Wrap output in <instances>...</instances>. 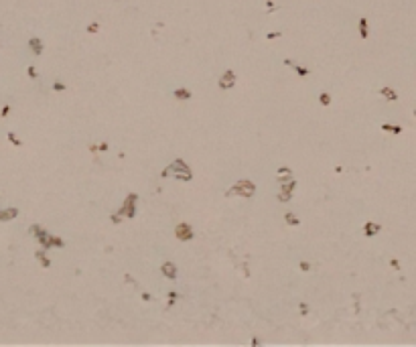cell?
Returning <instances> with one entry per match:
<instances>
[{
	"label": "cell",
	"mask_w": 416,
	"mask_h": 347,
	"mask_svg": "<svg viewBox=\"0 0 416 347\" xmlns=\"http://www.w3.org/2000/svg\"><path fill=\"white\" fill-rule=\"evenodd\" d=\"M166 171H169V175H171V171H175V177H177L179 181H191L193 179L191 169L187 166V162L183 160V158H175V162H171V165L166 166Z\"/></svg>",
	"instance_id": "1"
},
{
	"label": "cell",
	"mask_w": 416,
	"mask_h": 347,
	"mask_svg": "<svg viewBox=\"0 0 416 347\" xmlns=\"http://www.w3.org/2000/svg\"><path fill=\"white\" fill-rule=\"evenodd\" d=\"M254 193H256V185L252 181H248V179H244V181L235 183L225 195L227 197H229V195H242V197H248V199H250V197H254Z\"/></svg>",
	"instance_id": "2"
},
{
	"label": "cell",
	"mask_w": 416,
	"mask_h": 347,
	"mask_svg": "<svg viewBox=\"0 0 416 347\" xmlns=\"http://www.w3.org/2000/svg\"><path fill=\"white\" fill-rule=\"evenodd\" d=\"M136 201H138V195H136V193H130V195L124 199L122 207L118 209V215H122V217H134V215H136Z\"/></svg>",
	"instance_id": "3"
},
{
	"label": "cell",
	"mask_w": 416,
	"mask_h": 347,
	"mask_svg": "<svg viewBox=\"0 0 416 347\" xmlns=\"http://www.w3.org/2000/svg\"><path fill=\"white\" fill-rule=\"evenodd\" d=\"M31 234L35 235V239L43 246V250H49V248H51V239H49L51 235H49V231H47L45 228H41L39 223H35V225L31 228Z\"/></svg>",
	"instance_id": "4"
},
{
	"label": "cell",
	"mask_w": 416,
	"mask_h": 347,
	"mask_svg": "<svg viewBox=\"0 0 416 347\" xmlns=\"http://www.w3.org/2000/svg\"><path fill=\"white\" fill-rule=\"evenodd\" d=\"M175 238H177L179 242H191V239L195 238V234H193L191 225L183 221V223H179L177 228H175Z\"/></svg>",
	"instance_id": "5"
},
{
	"label": "cell",
	"mask_w": 416,
	"mask_h": 347,
	"mask_svg": "<svg viewBox=\"0 0 416 347\" xmlns=\"http://www.w3.org/2000/svg\"><path fill=\"white\" fill-rule=\"evenodd\" d=\"M294 187H297V181L294 179H290V181H286V183H282V187H280V193H278V201L280 203H286V201L292 197V191H294Z\"/></svg>",
	"instance_id": "6"
},
{
	"label": "cell",
	"mask_w": 416,
	"mask_h": 347,
	"mask_svg": "<svg viewBox=\"0 0 416 347\" xmlns=\"http://www.w3.org/2000/svg\"><path fill=\"white\" fill-rule=\"evenodd\" d=\"M235 85V71L234 69H225L224 75L219 77V87L221 89H231Z\"/></svg>",
	"instance_id": "7"
},
{
	"label": "cell",
	"mask_w": 416,
	"mask_h": 347,
	"mask_svg": "<svg viewBox=\"0 0 416 347\" xmlns=\"http://www.w3.org/2000/svg\"><path fill=\"white\" fill-rule=\"evenodd\" d=\"M161 272L165 274V278H169V280H175V278H177V266H175L173 262H162Z\"/></svg>",
	"instance_id": "8"
},
{
	"label": "cell",
	"mask_w": 416,
	"mask_h": 347,
	"mask_svg": "<svg viewBox=\"0 0 416 347\" xmlns=\"http://www.w3.org/2000/svg\"><path fill=\"white\" fill-rule=\"evenodd\" d=\"M14 217H18V209H16V207L0 209V223H6V221L14 219Z\"/></svg>",
	"instance_id": "9"
},
{
	"label": "cell",
	"mask_w": 416,
	"mask_h": 347,
	"mask_svg": "<svg viewBox=\"0 0 416 347\" xmlns=\"http://www.w3.org/2000/svg\"><path fill=\"white\" fill-rule=\"evenodd\" d=\"M380 229H382V225H380V223H374V221H367V223L363 225V235H366V238H374V235L378 234Z\"/></svg>",
	"instance_id": "10"
},
{
	"label": "cell",
	"mask_w": 416,
	"mask_h": 347,
	"mask_svg": "<svg viewBox=\"0 0 416 347\" xmlns=\"http://www.w3.org/2000/svg\"><path fill=\"white\" fill-rule=\"evenodd\" d=\"M29 47H31V51L37 55H43V43H41V39L39 37H33V39H29Z\"/></svg>",
	"instance_id": "11"
},
{
	"label": "cell",
	"mask_w": 416,
	"mask_h": 347,
	"mask_svg": "<svg viewBox=\"0 0 416 347\" xmlns=\"http://www.w3.org/2000/svg\"><path fill=\"white\" fill-rule=\"evenodd\" d=\"M173 96L177 97V100H191V89H185V87H179V89H175L173 92Z\"/></svg>",
	"instance_id": "12"
},
{
	"label": "cell",
	"mask_w": 416,
	"mask_h": 347,
	"mask_svg": "<svg viewBox=\"0 0 416 347\" xmlns=\"http://www.w3.org/2000/svg\"><path fill=\"white\" fill-rule=\"evenodd\" d=\"M35 256H37L39 262H41V266H43V268H49V266H51V260L47 258V250H39Z\"/></svg>",
	"instance_id": "13"
},
{
	"label": "cell",
	"mask_w": 416,
	"mask_h": 347,
	"mask_svg": "<svg viewBox=\"0 0 416 347\" xmlns=\"http://www.w3.org/2000/svg\"><path fill=\"white\" fill-rule=\"evenodd\" d=\"M284 221H286L288 225H294V228H297V225H301V219H298L292 211H286V213H284Z\"/></svg>",
	"instance_id": "14"
},
{
	"label": "cell",
	"mask_w": 416,
	"mask_h": 347,
	"mask_svg": "<svg viewBox=\"0 0 416 347\" xmlns=\"http://www.w3.org/2000/svg\"><path fill=\"white\" fill-rule=\"evenodd\" d=\"M359 35H361V39H367V37H370V33H367V18H366V16H361V18H359Z\"/></svg>",
	"instance_id": "15"
},
{
	"label": "cell",
	"mask_w": 416,
	"mask_h": 347,
	"mask_svg": "<svg viewBox=\"0 0 416 347\" xmlns=\"http://www.w3.org/2000/svg\"><path fill=\"white\" fill-rule=\"evenodd\" d=\"M380 93H382L384 97H388V100H398V93L394 92L392 87H382V89H380Z\"/></svg>",
	"instance_id": "16"
},
{
	"label": "cell",
	"mask_w": 416,
	"mask_h": 347,
	"mask_svg": "<svg viewBox=\"0 0 416 347\" xmlns=\"http://www.w3.org/2000/svg\"><path fill=\"white\" fill-rule=\"evenodd\" d=\"M382 130H384V132H394V134H400L402 128H400V126H392V124H382Z\"/></svg>",
	"instance_id": "17"
},
{
	"label": "cell",
	"mask_w": 416,
	"mask_h": 347,
	"mask_svg": "<svg viewBox=\"0 0 416 347\" xmlns=\"http://www.w3.org/2000/svg\"><path fill=\"white\" fill-rule=\"evenodd\" d=\"M49 239H51V248H63L65 246V242H63L61 238H57V235H51Z\"/></svg>",
	"instance_id": "18"
},
{
	"label": "cell",
	"mask_w": 416,
	"mask_h": 347,
	"mask_svg": "<svg viewBox=\"0 0 416 347\" xmlns=\"http://www.w3.org/2000/svg\"><path fill=\"white\" fill-rule=\"evenodd\" d=\"M319 102H321V106H331V96L327 92L319 93Z\"/></svg>",
	"instance_id": "19"
},
{
	"label": "cell",
	"mask_w": 416,
	"mask_h": 347,
	"mask_svg": "<svg viewBox=\"0 0 416 347\" xmlns=\"http://www.w3.org/2000/svg\"><path fill=\"white\" fill-rule=\"evenodd\" d=\"M292 67H294V71H297V75H301V77H307L308 73H311V71H308L307 67H303V65H297V63H294Z\"/></svg>",
	"instance_id": "20"
},
{
	"label": "cell",
	"mask_w": 416,
	"mask_h": 347,
	"mask_svg": "<svg viewBox=\"0 0 416 347\" xmlns=\"http://www.w3.org/2000/svg\"><path fill=\"white\" fill-rule=\"evenodd\" d=\"M6 138L10 140V142L14 144V146H23V142H20V140H18V136H16L14 132H8V134H6Z\"/></svg>",
	"instance_id": "21"
},
{
	"label": "cell",
	"mask_w": 416,
	"mask_h": 347,
	"mask_svg": "<svg viewBox=\"0 0 416 347\" xmlns=\"http://www.w3.org/2000/svg\"><path fill=\"white\" fill-rule=\"evenodd\" d=\"M65 89H67V85L63 81H55L53 83V92H65Z\"/></svg>",
	"instance_id": "22"
},
{
	"label": "cell",
	"mask_w": 416,
	"mask_h": 347,
	"mask_svg": "<svg viewBox=\"0 0 416 347\" xmlns=\"http://www.w3.org/2000/svg\"><path fill=\"white\" fill-rule=\"evenodd\" d=\"M298 268H301L303 272H311V262H307V260H303V262H298Z\"/></svg>",
	"instance_id": "23"
},
{
	"label": "cell",
	"mask_w": 416,
	"mask_h": 347,
	"mask_svg": "<svg viewBox=\"0 0 416 347\" xmlns=\"http://www.w3.org/2000/svg\"><path fill=\"white\" fill-rule=\"evenodd\" d=\"M27 75L31 77V79H37V77H39L37 69H35V67H33V65H29V69H27Z\"/></svg>",
	"instance_id": "24"
},
{
	"label": "cell",
	"mask_w": 416,
	"mask_h": 347,
	"mask_svg": "<svg viewBox=\"0 0 416 347\" xmlns=\"http://www.w3.org/2000/svg\"><path fill=\"white\" fill-rule=\"evenodd\" d=\"M308 311H311V308H308L307 302H301V305H298V313H301V315H308Z\"/></svg>",
	"instance_id": "25"
},
{
	"label": "cell",
	"mask_w": 416,
	"mask_h": 347,
	"mask_svg": "<svg viewBox=\"0 0 416 347\" xmlns=\"http://www.w3.org/2000/svg\"><path fill=\"white\" fill-rule=\"evenodd\" d=\"M97 31H100V24H97V23H89L87 24V33H97Z\"/></svg>",
	"instance_id": "26"
},
{
	"label": "cell",
	"mask_w": 416,
	"mask_h": 347,
	"mask_svg": "<svg viewBox=\"0 0 416 347\" xmlns=\"http://www.w3.org/2000/svg\"><path fill=\"white\" fill-rule=\"evenodd\" d=\"M10 110H12V108H10L8 104H6V106H2V110H0V116H2V118H6V116L10 114Z\"/></svg>",
	"instance_id": "27"
},
{
	"label": "cell",
	"mask_w": 416,
	"mask_h": 347,
	"mask_svg": "<svg viewBox=\"0 0 416 347\" xmlns=\"http://www.w3.org/2000/svg\"><path fill=\"white\" fill-rule=\"evenodd\" d=\"M124 282H130V284H134V286H136V288H138V282H136V280H134V278H132V276H130V274H124Z\"/></svg>",
	"instance_id": "28"
},
{
	"label": "cell",
	"mask_w": 416,
	"mask_h": 347,
	"mask_svg": "<svg viewBox=\"0 0 416 347\" xmlns=\"http://www.w3.org/2000/svg\"><path fill=\"white\" fill-rule=\"evenodd\" d=\"M290 179H292V175H278V183H280V185L286 183V181H290Z\"/></svg>",
	"instance_id": "29"
},
{
	"label": "cell",
	"mask_w": 416,
	"mask_h": 347,
	"mask_svg": "<svg viewBox=\"0 0 416 347\" xmlns=\"http://www.w3.org/2000/svg\"><path fill=\"white\" fill-rule=\"evenodd\" d=\"M278 175H292V169H288V166H280V169H278Z\"/></svg>",
	"instance_id": "30"
},
{
	"label": "cell",
	"mask_w": 416,
	"mask_h": 347,
	"mask_svg": "<svg viewBox=\"0 0 416 347\" xmlns=\"http://www.w3.org/2000/svg\"><path fill=\"white\" fill-rule=\"evenodd\" d=\"M110 219H112V223L118 225L120 221H122V215H118V213H114V215H110Z\"/></svg>",
	"instance_id": "31"
},
{
	"label": "cell",
	"mask_w": 416,
	"mask_h": 347,
	"mask_svg": "<svg viewBox=\"0 0 416 347\" xmlns=\"http://www.w3.org/2000/svg\"><path fill=\"white\" fill-rule=\"evenodd\" d=\"M390 266H392L394 270H400V262H398V260H394V258H392V260H390Z\"/></svg>",
	"instance_id": "32"
},
{
	"label": "cell",
	"mask_w": 416,
	"mask_h": 347,
	"mask_svg": "<svg viewBox=\"0 0 416 347\" xmlns=\"http://www.w3.org/2000/svg\"><path fill=\"white\" fill-rule=\"evenodd\" d=\"M142 301H144V302H150V301H152V294H150V292H142Z\"/></svg>",
	"instance_id": "33"
},
{
	"label": "cell",
	"mask_w": 416,
	"mask_h": 347,
	"mask_svg": "<svg viewBox=\"0 0 416 347\" xmlns=\"http://www.w3.org/2000/svg\"><path fill=\"white\" fill-rule=\"evenodd\" d=\"M278 37H282V33H268V35H266V39H270V41H272V39H278Z\"/></svg>",
	"instance_id": "34"
},
{
	"label": "cell",
	"mask_w": 416,
	"mask_h": 347,
	"mask_svg": "<svg viewBox=\"0 0 416 347\" xmlns=\"http://www.w3.org/2000/svg\"><path fill=\"white\" fill-rule=\"evenodd\" d=\"M108 148H110V144H108V142H102V144H100V146H97V150H102V152H106V150H108Z\"/></svg>",
	"instance_id": "35"
},
{
	"label": "cell",
	"mask_w": 416,
	"mask_h": 347,
	"mask_svg": "<svg viewBox=\"0 0 416 347\" xmlns=\"http://www.w3.org/2000/svg\"><path fill=\"white\" fill-rule=\"evenodd\" d=\"M166 298H179V294L175 292V290H169V292H166Z\"/></svg>",
	"instance_id": "36"
},
{
	"label": "cell",
	"mask_w": 416,
	"mask_h": 347,
	"mask_svg": "<svg viewBox=\"0 0 416 347\" xmlns=\"http://www.w3.org/2000/svg\"><path fill=\"white\" fill-rule=\"evenodd\" d=\"M175 301H177V298H169V301H166V308H171V307H175Z\"/></svg>",
	"instance_id": "37"
},
{
	"label": "cell",
	"mask_w": 416,
	"mask_h": 347,
	"mask_svg": "<svg viewBox=\"0 0 416 347\" xmlns=\"http://www.w3.org/2000/svg\"><path fill=\"white\" fill-rule=\"evenodd\" d=\"M284 65H286V67H292L294 61H292V59H284Z\"/></svg>",
	"instance_id": "38"
},
{
	"label": "cell",
	"mask_w": 416,
	"mask_h": 347,
	"mask_svg": "<svg viewBox=\"0 0 416 347\" xmlns=\"http://www.w3.org/2000/svg\"><path fill=\"white\" fill-rule=\"evenodd\" d=\"M89 150H92V152H97V144H89Z\"/></svg>",
	"instance_id": "39"
}]
</instances>
